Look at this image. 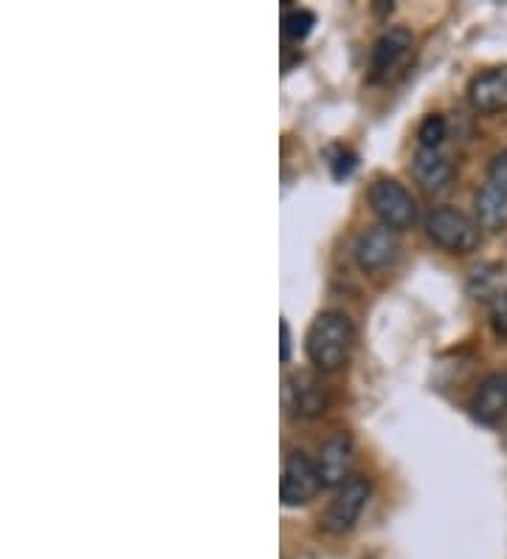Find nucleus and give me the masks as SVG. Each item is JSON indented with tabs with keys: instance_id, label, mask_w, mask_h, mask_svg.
I'll list each match as a JSON object with an SVG mask.
<instances>
[{
	"instance_id": "nucleus-15",
	"label": "nucleus",
	"mask_w": 507,
	"mask_h": 559,
	"mask_svg": "<svg viewBox=\"0 0 507 559\" xmlns=\"http://www.w3.org/2000/svg\"><path fill=\"white\" fill-rule=\"evenodd\" d=\"M313 26H316V14L307 12V9H291L282 17V32L288 40H304L313 32Z\"/></svg>"
},
{
	"instance_id": "nucleus-13",
	"label": "nucleus",
	"mask_w": 507,
	"mask_h": 559,
	"mask_svg": "<svg viewBox=\"0 0 507 559\" xmlns=\"http://www.w3.org/2000/svg\"><path fill=\"white\" fill-rule=\"evenodd\" d=\"M414 176L428 192L446 190V185L454 176V164L448 162V156H443L439 151H426V147H418L414 153Z\"/></svg>"
},
{
	"instance_id": "nucleus-5",
	"label": "nucleus",
	"mask_w": 507,
	"mask_h": 559,
	"mask_svg": "<svg viewBox=\"0 0 507 559\" xmlns=\"http://www.w3.org/2000/svg\"><path fill=\"white\" fill-rule=\"evenodd\" d=\"M366 500H370V480L361 478V475H352L333 495L330 506L325 509V518H322V528L327 534H347L352 525L359 523L361 512L366 509Z\"/></svg>"
},
{
	"instance_id": "nucleus-6",
	"label": "nucleus",
	"mask_w": 507,
	"mask_h": 559,
	"mask_svg": "<svg viewBox=\"0 0 507 559\" xmlns=\"http://www.w3.org/2000/svg\"><path fill=\"white\" fill-rule=\"evenodd\" d=\"M322 478L311 457L304 455L302 450L288 452L282 464V480H279V500L282 506L293 509V506H304L307 500L316 498Z\"/></svg>"
},
{
	"instance_id": "nucleus-18",
	"label": "nucleus",
	"mask_w": 507,
	"mask_h": 559,
	"mask_svg": "<svg viewBox=\"0 0 507 559\" xmlns=\"http://www.w3.org/2000/svg\"><path fill=\"white\" fill-rule=\"evenodd\" d=\"M352 170H355V156H352V153H347V151L338 153L336 162H333V176L347 178Z\"/></svg>"
},
{
	"instance_id": "nucleus-17",
	"label": "nucleus",
	"mask_w": 507,
	"mask_h": 559,
	"mask_svg": "<svg viewBox=\"0 0 507 559\" xmlns=\"http://www.w3.org/2000/svg\"><path fill=\"white\" fill-rule=\"evenodd\" d=\"M485 181H491V185L502 187V190L507 192V151H502L499 156H494V162H491V167H487Z\"/></svg>"
},
{
	"instance_id": "nucleus-16",
	"label": "nucleus",
	"mask_w": 507,
	"mask_h": 559,
	"mask_svg": "<svg viewBox=\"0 0 507 559\" xmlns=\"http://www.w3.org/2000/svg\"><path fill=\"white\" fill-rule=\"evenodd\" d=\"M491 325L496 336H507V288L491 297Z\"/></svg>"
},
{
	"instance_id": "nucleus-14",
	"label": "nucleus",
	"mask_w": 507,
	"mask_h": 559,
	"mask_svg": "<svg viewBox=\"0 0 507 559\" xmlns=\"http://www.w3.org/2000/svg\"><path fill=\"white\" fill-rule=\"evenodd\" d=\"M446 133H448L446 117L432 114V117L423 119L418 128L420 147H426V151H439V147H443V142H446Z\"/></svg>"
},
{
	"instance_id": "nucleus-12",
	"label": "nucleus",
	"mask_w": 507,
	"mask_h": 559,
	"mask_svg": "<svg viewBox=\"0 0 507 559\" xmlns=\"http://www.w3.org/2000/svg\"><path fill=\"white\" fill-rule=\"evenodd\" d=\"M473 210H476V224L482 229H487V233H502L507 226V192L502 187L485 181L476 190V195H473Z\"/></svg>"
},
{
	"instance_id": "nucleus-8",
	"label": "nucleus",
	"mask_w": 507,
	"mask_h": 559,
	"mask_svg": "<svg viewBox=\"0 0 507 559\" xmlns=\"http://www.w3.org/2000/svg\"><path fill=\"white\" fill-rule=\"evenodd\" d=\"M398 249L400 243L395 229H389V226H372V229H366V233L355 240L352 254H355V263H359L361 272L375 274L398 258Z\"/></svg>"
},
{
	"instance_id": "nucleus-19",
	"label": "nucleus",
	"mask_w": 507,
	"mask_h": 559,
	"mask_svg": "<svg viewBox=\"0 0 507 559\" xmlns=\"http://www.w3.org/2000/svg\"><path fill=\"white\" fill-rule=\"evenodd\" d=\"M279 359L291 361V325H288V320L279 322Z\"/></svg>"
},
{
	"instance_id": "nucleus-10",
	"label": "nucleus",
	"mask_w": 507,
	"mask_h": 559,
	"mask_svg": "<svg viewBox=\"0 0 507 559\" xmlns=\"http://www.w3.org/2000/svg\"><path fill=\"white\" fill-rule=\"evenodd\" d=\"M507 413V373L487 376L471 399V416L480 424L494 427Z\"/></svg>"
},
{
	"instance_id": "nucleus-11",
	"label": "nucleus",
	"mask_w": 507,
	"mask_h": 559,
	"mask_svg": "<svg viewBox=\"0 0 507 559\" xmlns=\"http://www.w3.org/2000/svg\"><path fill=\"white\" fill-rule=\"evenodd\" d=\"M468 99L480 114L507 110V66L473 76L471 85H468Z\"/></svg>"
},
{
	"instance_id": "nucleus-9",
	"label": "nucleus",
	"mask_w": 507,
	"mask_h": 559,
	"mask_svg": "<svg viewBox=\"0 0 507 559\" xmlns=\"http://www.w3.org/2000/svg\"><path fill=\"white\" fill-rule=\"evenodd\" d=\"M352 466V438L350 432H336V436L327 438L318 450V478L322 486H341L347 484V475H350Z\"/></svg>"
},
{
	"instance_id": "nucleus-4",
	"label": "nucleus",
	"mask_w": 507,
	"mask_h": 559,
	"mask_svg": "<svg viewBox=\"0 0 507 559\" xmlns=\"http://www.w3.org/2000/svg\"><path fill=\"white\" fill-rule=\"evenodd\" d=\"M414 51V37L409 28H386L384 35L378 40L372 43V51H370V82H389L395 74L406 69V62L412 57Z\"/></svg>"
},
{
	"instance_id": "nucleus-2",
	"label": "nucleus",
	"mask_w": 507,
	"mask_h": 559,
	"mask_svg": "<svg viewBox=\"0 0 507 559\" xmlns=\"http://www.w3.org/2000/svg\"><path fill=\"white\" fill-rule=\"evenodd\" d=\"M366 201L381 226H389L395 233L409 229L418 221V204H414L412 192L395 178H375L366 190Z\"/></svg>"
},
{
	"instance_id": "nucleus-1",
	"label": "nucleus",
	"mask_w": 507,
	"mask_h": 559,
	"mask_svg": "<svg viewBox=\"0 0 507 559\" xmlns=\"http://www.w3.org/2000/svg\"><path fill=\"white\" fill-rule=\"evenodd\" d=\"M352 342H355V328L350 317L345 311H322L304 334V354L313 368L330 373L350 359Z\"/></svg>"
},
{
	"instance_id": "nucleus-3",
	"label": "nucleus",
	"mask_w": 507,
	"mask_h": 559,
	"mask_svg": "<svg viewBox=\"0 0 507 559\" xmlns=\"http://www.w3.org/2000/svg\"><path fill=\"white\" fill-rule=\"evenodd\" d=\"M426 235L451 254H468L480 246V224L454 206H437L428 212Z\"/></svg>"
},
{
	"instance_id": "nucleus-7",
	"label": "nucleus",
	"mask_w": 507,
	"mask_h": 559,
	"mask_svg": "<svg viewBox=\"0 0 507 559\" xmlns=\"http://www.w3.org/2000/svg\"><path fill=\"white\" fill-rule=\"evenodd\" d=\"M285 404L302 418H318L327 413V404H330V396H327L325 382L318 379L316 373H293L288 382H285Z\"/></svg>"
}]
</instances>
